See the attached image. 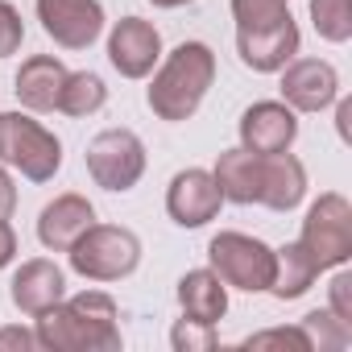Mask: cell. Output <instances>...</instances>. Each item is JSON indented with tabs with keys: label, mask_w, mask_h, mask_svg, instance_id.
Here are the masks:
<instances>
[{
	"label": "cell",
	"mask_w": 352,
	"mask_h": 352,
	"mask_svg": "<svg viewBox=\"0 0 352 352\" xmlns=\"http://www.w3.org/2000/svg\"><path fill=\"white\" fill-rule=\"evenodd\" d=\"M220 344V336H216V323H199V319H179L170 327V348L174 352H212Z\"/></svg>",
	"instance_id": "d4e9b609"
},
{
	"label": "cell",
	"mask_w": 352,
	"mask_h": 352,
	"mask_svg": "<svg viewBox=\"0 0 352 352\" xmlns=\"http://www.w3.org/2000/svg\"><path fill=\"white\" fill-rule=\"evenodd\" d=\"M153 9H183V5H191V0H149Z\"/></svg>",
	"instance_id": "d6a6232c"
},
{
	"label": "cell",
	"mask_w": 352,
	"mask_h": 352,
	"mask_svg": "<svg viewBox=\"0 0 352 352\" xmlns=\"http://www.w3.org/2000/svg\"><path fill=\"white\" fill-rule=\"evenodd\" d=\"M212 179H216L224 204H241V208H249V204L261 199V157L249 153L245 145H241V149H224V153L216 157Z\"/></svg>",
	"instance_id": "ac0fdd59"
},
{
	"label": "cell",
	"mask_w": 352,
	"mask_h": 352,
	"mask_svg": "<svg viewBox=\"0 0 352 352\" xmlns=\"http://www.w3.org/2000/svg\"><path fill=\"white\" fill-rule=\"evenodd\" d=\"M13 257H17V232L9 220H0V270L13 265Z\"/></svg>",
	"instance_id": "4dcf8cb0"
},
{
	"label": "cell",
	"mask_w": 352,
	"mask_h": 352,
	"mask_svg": "<svg viewBox=\"0 0 352 352\" xmlns=\"http://www.w3.org/2000/svg\"><path fill=\"white\" fill-rule=\"evenodd\" d=\"M307 195V166L286 149L261 157V199L270 212H294Z\"/></svg>",
	"instance_id": "e0dca14e"
},
{
	"label": "cell",
	"mask_w": 352,
	"mask_h": 352,
	"mask_svg": "<svg viewBox=\"0 0 352 352\" xmlns=\"http://www.w3.org/2000/svg\"><path fill=\"white\" fill-rule=\"evenodd\" d=\"M302 46V34H298V21L286 17L270 30H249V34H236V54L249 71L257 75H278Z\"/></svg>",
	"instance_id": "5bb4252c"
},
{
	"label": "cell",
	"mask_w": 352,
	"mask_h": 352,
	"mask_svg": "<svg viewBox=\"0 0 352 352\" xmlns=\"http://www.w3.org/2000/svg\"><path fill=\"white\" fill-rule=\"evenodd\" d=\"M327 311L331 315H340L344 323H352V274L340 265V274L331 278V286H327Z\"/></svg>",
	"instance_id": "83f0119b"
},
{
	"label": "cell",
	"mask_w": 352,
	"mask_h": 352,
	"mask_svg": "<svg viewBox=\"0 0 352 352\" xmlns=\"http://www.w3.org/2000/svg\"><path fill=\"white\" fill-rule=\"evenodd\" d=\"M0 348L30 352V348H38V336H34L30 327H0Z\"/></svg>",
	"instance_id": "f546056e"
},
{
	"label": "cell",
	"mask_w": 352,
	"mask_h": 352,
	"mask_svg": "<svg viewBox=\"0 0 352 352\" xmlns=\"http://www.w3.org/2000/svg\"><path fill=\"white\" fill-rule=\"evenodd\" d=\"M216 83V54L208 42H183L174 46L162 67L153 71V83L145 91V104L157 120H170V124H183L199 112V104L208 100Z\"/></svg>",
	"instance_id": "7a4b0ae2"
},
{
	"label": "cell",
	"mask_w": 352,
	"mask_h": 352,
	"mask_svg": "<svg viewBox=\"0 0 352 352\" xmlns=\"http://www.w3.org/2000/svg\"><path fill=\"white\" fill-rule=\"evenodd\" d=\"M311 21L323 42H348L352 38V0H311Z\"/></svg>",
	"instance_id": "603a6c76"
},
{
	"label": "cell",
	"mask_w": 352,
	"mask_h": 352,
	"mask_svg": "<svg viewBox=\"0 0 352 352\" xmlns=\"http://www.w3.org/2000/svg\"><path fill=\"white\" fill-rule=\"evenodd\" d=\"M208 270L245 294H265L274 286V270H278V253L249 232H216L208 241Z\"/></svg>",
	"instance_id": "277c9868"
},
{
	"label": "cell",
	"mask_w": 352,
	"mask_h": 352,
	"mask_svg": "<svg viewBox=\"0 0 352 352\" xmlns=\"http://www.w3.org/2000/svg\"><path fill=\"white\" fill-rule=\"evenodd\" d=\"M17 100L25 112H58V96H63V83H67V67L54 58V54H34L21 63L17 79Z\"/></svg>",
	"instance_id": "2e32d148"
},
{
	"label": "cell",
	"mask_w": 352,
	"mask_h": 352,
	"mask_svg": "<svg viewBox=\"0 0 352 352\" xmlns=\"http://www.w3.org/2000/svg\"><path fill=\"white\" fill-rule=\"evenodd\" d=\"M9 298H13V307H17L21 315L38 319V315H46L50 307H58V302L67 298V274H63L50 257H30V261H21V270L13 274Z\"/></svg>",
	"instance_id": "4fadbf2b"
},
{
	"label": "cell",
	"mask_w": 352,
	"mask_h": 352,
	"mask_svg": "<svg viewBox=\"0 0 352 352\" xmlns=\"http://www.w3.org/2000/svg\"><path fill=\"white\" fill-rule=\"evenodd\" d=\"M0 166L30 183H50L63 170V141L30 112H0Z\"/></svg>",
	"instance_id": "3957f363"
},
{
	"label": "cell",
	"mask_w": 352,
	"mask_h": 352,
	"mask_svg": "<svg viewBox=\"0 0 352 352\" xmlns=\"http://www.w3.org/2000/svg\"><path fill=\"white\" fill-rule=\"evenodd\" d=\"M108 104V87L96 71H67L63 96H58V112L67 116H91Z\"/></svg>",
	"instance_id": "44dd1931"
},
{
	"label": "cell",
	"mask_w": 352,
	"mask_h": 352,
	"mask_svg": "<svg viewBox=\"0 0 352 352\" xmlns=\"http://www.w3.org/2000/svg\"><path fill=\"white\" fill-rule=\"evenodd\" d=\"M179 307H183L187 319L220 323L228 315V286L212 270H187L179 278Z\"/></svg>",
	"instance_id": "d6986e66"
},
{
	"label": "cell",
	"mask_w": 352,
	"mask_h": 352,
	"mask_svg": "<svg viewBox=\"0 0 352 352\" xmlns=\"http://www.w3.org/2000/svg\"><path fill=\"white\" fill-rule=\"evenodd\" d=\"M298 245H302V253L315 261L319 274L348 265V261H352V204H348L340 191L319 195V199L307 208Z\"/></svg>",
	"instance_id": "8992f818"
},
{
	"label": "cell",
	"mask_w": 352,
	"mask_h": 352,
	"mask_svg": "<svg viewBox=\"0 0 352 352\" xmlns=\"http://www.w3.org/2000/svg\"><path fill=\"white\" fill-rule=\"evenodd\" d=\"M274 253H278V270H274V286H270V294H274L278 302L302 298V294L315 286V278H319L315 261L302 253L298 241H290V245H282V249H274Z\"/></svg>",
	"instance_id": "ffe728a7"
},
{
	"label": "cell",
	"mask_w": 352,
	"mask_h": 352,
	"mask_svg": "<svg viewBox=\"0 0 352 352\" xmlns=\"http://www.w3.org/2000/svg\"><path fill=\"white\" fill-rule=\"evenodd\" d=\"M348 116H352V100H336V129L348 141Z\"/></svg>",
	"instance_id": "1f68e13d"
},
{
	"label": "cell",
	"mask_w": 352,
	"mask_h": 352,
	"mask_svg": "<svg viewBox=\"0 0 352 352\" xmlns=\"http://www.w3.org/2000/svg\"><path fill=\"white\" fill-rule=\"evenodd\" d=\"M340 100V75L323 58H290L282 67V104L294 112H327Z\"/></svg>",
	"instance_id": "7c38bea8"
},
{
	"label": "cell",
	"mask_w": 352,
	"mask_h": 352,
	"mask_svg": "<svg viewBox=\"0 0 352 352\" xmlns=\"http://www.w3.org/2000/svg\"><path fill=\"white\" fill-rule=\"evenodd\" d=\"M224 208V195L212 179V170H179L166 187V216L179 224V228H204L220 216Z\"/></svg>",
	"instance_id": "9c48e42d"
},
{
	"label": "cell",
	"mask_w": 352,
	"mask_h": 352,
	"mask_svg": "<svg viewBox=\"0 0 352 352\" xmlns=\"http://www.w3.org/2000/svg\"><path fill=\"white\" fill-rule=\"evenodd\" d=\"M236 133H241V145L257 157L286 153L298 137V112L282 100H257L253 108H245Z\"/></svg>",
	"instance_id": "8fae6325"
},
{
	"label": "cell",
	"mask_w": 352,
	"mask_h": 352,
	"mask_svg": "<svg viewBox=\"0 0 352 352\" xmlns=\"http://www.w3.org/2000/svg\"><path fill=\"white\" fill-rule=\"evenodd\" d=\"M286 17H290L286 0H232V21H236V34L270 30V25L286 21Z\"/></svg>",
	"instance_id": "cb8c5ba5"
},
{
	"label": "cell",
	"mask_w": 352,
	"mask_h": 352,
	"mask_svg": "<svg viewBox=\"0 0 352 352\" xmlns=\"http://www.w3.org/2000/svg\"><path fill=\"white\" fill-rule=\"evenodd\" d=\"M25 42V21L17 13V5H9V0H0V58L17 54Z\"/></svg>",
	"instance_id": "4316f807"
},
{
	"label": "cell",
	"mask_w": 352,
	"mask_h": 352,
	"mask_svg": "<svg viewBox=\"0 0 352 352\" xmlns=\"http://www.w3.org/2000/svg\"><path fill=\"white\" fill-rule=\"evenodd\" d=\"M91 224H96V208L87 204V195L67 191V195H58V199H50L42 208V216H38V241L50 253H67Z\"/></svg>",
	"instance_id": "9a60e30c"
},
{
	"label": "cell",
	"mask_w": 352,
	"mask_h": 352,
	"mask_svg": "<svg viewBox=\"0 0 352 352\" xmlns=\"http://www.w3.org/2000/svg\"><path fill=\"white\" fill-rule=\"evenodd\" d=\"M108 63L120 79H145L162 63V34L145 17H120L108 34Z\"/></svg>",
	"instance_id": "30bf717a"
},
{
	"label": "cell",
	"mask_w": 352,
	"mask_h": 352,
	"mask_svg": "<svg viewBox=\"0 0 352 352\" xmlns=\"http://www.w3.org/2000/svg\"><path fill=\"white\" fill-rule=\"evenodd\" d=\"M87 174H91V183L112 191V195H124L141 183V174H145V145L133 129H104L87 141Z\"/></svg>",
	"instance_id": "52a82bcc"
},
{
	"label": "cell",
	"mask_w": 352,
	"mask_h": 352,
	"mask_svg": "<svg viewBox=\"0 0 352 352\" xmlns=\"http://www.w3.org/2000/svg\"><path fill=\"white\" fill-rule=\"evenodd\" d=\"M120 311L104 290H83L38 315V348L50 352H120Z\"/></svg>",
	"instance_id": "6da1fadb"
},
{
	"label": "cell",
	"mask_w": 352,
	"mask_h": 352,
	"mask_svg": "<svg viewBox=\"0 0 352 352\" xmlns=\"http://www.w3.org/2000/svg\"><path fill=\"white\" fill-rule=\"evenodd\" d=\"M71 270L87 282H120L141 265V241L120 224H91L71 249Z\"/></svg>",
	"instance_id": "5b68a950"
},
{
	"label": "cell",
	"mask_w": 352,
	"mask_h": 352,
	"mask_svg": "<svg viewBox=\"0 0 352 352\" xmlns=\"http://www.w3.org/2000/svg\"><path fill=\"white\" fill-rule=\"evenodd\" d=\"M42 34L63 50H87L104 34V5L100 0H38Z\"/></svg>",
	"instance_id": "ba28073f"
},
{
	"label": "cell",
	"mask_w": 352,
	"mask_h": 352,
	"mask_svg": "<svg viewBox=\"0 0 352 352\" xmlns=\"http://www.w3.org/2000/svg\"><path fill=\"white\" fill-rule=\"evenodd\" d=\"M245 348H294V352H311L302 327H265V331L249 336Z\"/></svg>",
	"instance_id": "484cf974"
},
{
	"label": "cell",
	"mask_w": 352,
	"mask_h": 352,
	"mask_svg": "<svg viewBox=\"0 0 352 352\" xmlns=\"http://www.w3.org/2000/svg\"><path fill=\"white\" fill-rule=\"evenodd\" d=\"M13 212H17V183L9 166H0V220H13Z\"/></svg>",
	"instance_id": "f1b7e54d"
},
{
	"label": "cell",
	"mask_w": 352,
	"mask_h": 352,
	"mask_svg": "<svg viewBox=\"0 0 352 352\" xmlns=\"http://www.w3.org/2000/svg\"><path fill=\"white\" fill-rule=\"evenodd\" d=\"M298 327L307 331L311 352H344V348L352 344V323H344V319H340V315H331L327 307H323V311L302 315V323H298Z\"/></svg>",
	"instance_id": "7402d4cb"
}]
</instances>
